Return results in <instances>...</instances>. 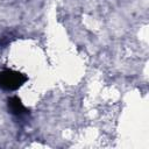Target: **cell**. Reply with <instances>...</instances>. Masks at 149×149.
Wrapping results in <instances>:
<instances>
[{"label":"cell","instance_id":"obj_1","mask_svg":"<svg viewBox=\"0 0 149 149\" xmlns=\"http://www.w3.org/2000/svg\"><path fill=\"white\" fill-rule=\"evenodd\" d=\"M27 76L10 69H5L0 71V88L6 91H15L20 88L26 81Z\"/></svg>","mask_w":149,"mask_h":149},{"label":"cell","instance_id":"obj_2","mask_svg":"<svg viewBox=\"0 0 149 149\" xmlns=\"http://www.w3.org/2000/svg\"><path fill=\"white\" fill-rule=\"evenodd\" d=\"M7 106H8V109L10 111V113L14 114V115H16V116H21V115H23V114H26L28 112L27 108L21 102V99L17 98V97H10V98H8Z\"/></svg>","mask_w":149,"mask_h":149}]
</instances>
